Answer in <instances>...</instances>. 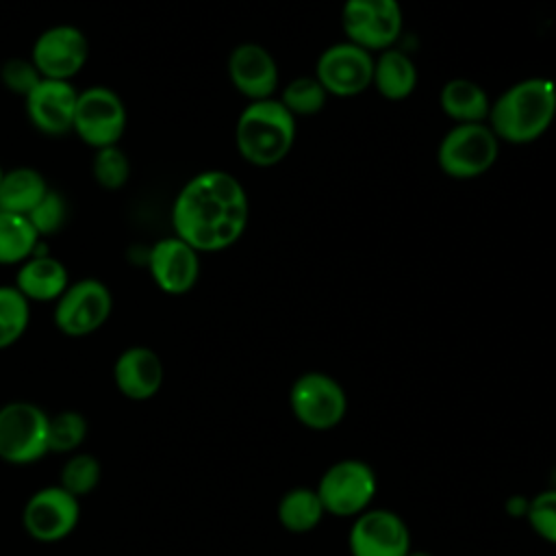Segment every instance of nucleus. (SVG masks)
<instances>
[{"instance_id":"obj_1","label":"nucleus","mask_w":556,"mask_h":556,"mask_svg":"<svg viewBox=\"0 0 556 556\" xmlns=\"http://www.w3.org/2000/svg\"><path fill=\"white\" fill-rule=\"evenodd\" d=\"M250 204L243 185L224 169L189 178L174 198L172 228L198 252L230 248L248 226Z\"/></svg>"},{"instance_id":"obj_2","label":"nucleus","mask_w":556,"mask_h":556,"mask_svg":"<svg viewBox=\"0 0 556 556\" xmlns=\"http://www.w3.org/2000/svg\"><path fill=\"white\" fill-rule=\"evenodd\" d=\"M556 117V83L549 78H523L491 102L489 128L508 143H530L545 135Z\"/></svg>"},{"instance_id":"obj_3","label":"nucleus","mask_w":556,"mask_h":556,"mask_svg":"<svg viewBox=\"0 0 556 556\" xmlns=\"http://www.w3.org/2000/svg\"><path fill=\"white\" fill-rule=\"evenodd\" d=\"M295 141V117L280 100H252L235 126V143L243 161L256 167L280 163Z\"/></svg>"},{"instance_id":"obj_4","label":"nucleus","mask_w":556,"mask_h":556,"mask_svg":"<svg viewBox=\"0 0 556 556\" xmlns=\"http://www.w3.org/2000/svg\"><path fill=\"white\" fill-rule=\"evenodd\" d=\"M50 415L26 400L0 406V458L11 465L41 460L48 452Z\"/></svg>"},{"instance_id":"obj_5","label":"nucleus","mask_w":556,"mask_h":556,"mask_svg":"<svg viewBox=\"0 0 556 556\" xmlns=\"http://www.w3.org/2000/svg\"><path fill=\"white\" fill-rule=\"evenodd\" d=\"M376 471L358 458L332 463L315 486L324 510L337 517H358L365 513L376 497Z\"/></svg>"},{"instance_id":"obj_6","label":"nucleus","mask_w":556,"mask_h":556,"mask_svg":"<svg viewBox=\"0 0 556 556\" xmlns=\"http://www.w3.org/2000/svg\"><path fill=\"white\" fill-rule=\"evenodd\" d=\"M500 154V139L489 124H456L439 143L437 163L452 178H476L489 172Z\"/></svg>"},{"instance_id":"obj_7","label":"nucleus","mask_w":556,"mask_h":556,"mask_svg":"<svg viewBox=\"0 0 556 556\" xmlns=\"http://www.w3.org/2000/svg\"><path fill=\"white\" fill-rule=\"evenodd\" d=\"M126 130V104L117 91L104 85H93L78 91L72 132L93 148L117 146Z\"/></svg>"},{"instance_id":"obj_8","label":"nucleus","mask_w":556,"mask_h":556,"mask_svg":"<svg viewBox=\"0 0 556 556\" xmlns=\"http://www.w3.org/2000/svg\"><path fill=\"white\" fill-rule=\"evenodd\" d=\"M113 311L111 289L98 278H80L67 285L52 311V321L65 337H87L100 330Z\"/></svg>"},{"instance_id":"obj_9","label":"nucleus","mask_w":556,"mask_h":556,"mask_svg":"<svg viewBox=\"0 0 556 556\" xmlns=\"http://www.w3.org/2000/svg\"><path fill=\"white\" fill-rule=\"evenodd\" d=\"M289 406L302 426L311 430H330L345 417L348 397L332 376L306 371L291 384Z\"/></svg>"},{"instance_id":"obj_10","label":"nucleus","mask_w":556,"mask_h":556,"mask_svg":"<svg viewBox=\"0 0 556 556\" xmlns=\"http://www.w3.org/2000/svg\"><path fill=\"white\" fill-rule=\"evenodd\" d=\"M341 26L348 41L382 52L391 48L402 33V9L397 0H345Z\"/></svg>"},{"instance_id":"obj_11","label":"nucleus","mask_w":556,"mask_h":556,"mask_svg":"<svg viewBox=\"0 0 556 556\" xmlns=\"http://www.w3.org/2000/svg\"><path fill=\"white\" fill-rule=\"evenodd\" d=\"M80 519V502L61 484L35 491L22 513L24 530L39 543H59L74 532Z\"/></svg>"},{"instance_id":"obj_12","label":"nucleus","mask_w":556,"mask_h":556,"mask_svg":"<svg viewBox=\"0 0 556 556\" xmlns=\"http://www.w3.org/2000/svg\"><path fill=\"white\" fill-rule=\"evenodd\" d=\"M89 39L74 24H54L39 33L30 61L41 78L70 80L87 65Z\"/></svg>"},{"instance_id":"obj_13","label":"nucleus","mask_w":556,"mask_h":556,"mask_svg":"<svg viewBox=\"0 0 556 556\" xmlns=\"http://www.w3.org/2000/svg\"><path fill=\"white\" fill-rule=\"evenodd\" d=\"M315 78L321 83L328 96L350 98L363 93L374 80V56L369 50L339 41L328 46L315 65Z\"/></svg>"},{"instance_id":"obj_14","label":"nucleus","mask_w":556,"mask_h":556,"mask_svg":"<svg viewBox=\"0 0 556 556\" xmlns=\"http://www.w3.org/2000/svg\"><path fill=\"white\" fill-rule=\"evenodd\" d=\"M348 547L352 556H406L410 552V530L397 513L367 508L352 523Z\"/></svg>"},{"instance_id":"obj_15","label":"nucleus","mask_w":556,"mask_h":556,"mask_svg":"<svg viewBox=\"0 0 556 556\" xmlns=\"http://www.w3.org/2000/svg\"><path fill=\"white\" fill-rule=\"evenodd\" d=\"M148 271L167 295L189 293L200 278V252L180 237H163L148 250Z\"/></svg>"},{"instance_id":"obj_16","label":"nucleus","mask_w":556,"mask_h":556,"mask_svg":"<svg viewBox=\"0 0 556 556\" xmlns=\"http://www.w3.org/2000/svg\"><path fill=\"white\" fill-rule=\"evenodd\" d=\"M78 91L70 80L41 78L24 98L28 122L35 130L48 137L72 132Z\"/></svg>"},{"instance_id":"obj_17","label":"nucleus","mask_w":556,"mask_h":556,"mask_svg":"<svg viewBox=\"0 0 556 556\" xmlns=\"http://www.w3.org/2000/svg\"><path fill=\"white\" fill-rule=\"evenodd\" d=\"M226 70L232 87L250 102L271 98L278 87V65L261 43L245 41L235 46L228 54Z\"/></svg>"},{"instance_id":"obj_18","label":"nucleus","mask_w":556,"mask_h":556,"mask_svg":"<svg viewBox=\"0 0 556 556\" xmlns=\"http://www.w3.org/2000/svg\"><path fill=\"white\" fill-rule=\"evenodd\" d=\"M161 356L146 345H130L113 363V382L117 391L135 402L150 400L163 384Z\"/></svg>"},{"instance_id":"obj_19","label":"nucleus","mask_w":556,"mask_h":556,"mask_svg":"<svg viewBox=\"0 0 556 556\" xmlns=\"http://www.w3.org/2000/svg\"><path fill=\"white\" fill-rule=\"evenodd\" d=\"M13 285L28 302H56L70 285V271L52 254H33L20 263Z\"/></svg>"},{"instance_id":"obj_20","label":"nucleus","mask_w":556,"mask_h":556,"mask_svg":"<svg viewBox=\"0 0 556 556\" xmlns=\"http://www.w3.org/2000/svg\"><path fill=\"white\" fill-rule=\"evenodd\" d=\"M443 113L456 124H480L489 117L491 100L486 91L469 78H452L439 93Z\"/></svg>"},{"instance_id":"obj_21","label":"nucleus","mask_w":556,"mask_h":556,"mask_svg":"<svg viewBox=\"0 0 556 556\" xmlns=\"http://www.w3.org/2000/svg\"><path fill=\"white\" fill-rule=\"evenodd\" d=\"M378 93L391 102L406 100L417 85V70L408 54L395 48H387L374 59V80Z\"/></svg>"},{"instance_id":"obj_22","label":"nucleus","mask_w":556,"mask_h":556,"mask_svg":"<svg viewBox=\"0 0 556 556\" xmlns=\"http://www.w3.org/2000/svg\"><path fill=\"white\" fill-rule=\"evenodd\" d=\"M48 182L35 167H13L0 182V211L28 215L48 193Z\"/></svg>"},{"instance_id":"obj_23","label":"nucleus","mask_w":556,"mask_h":556,"mask_svg":"<svg viewBox=\"0 0 556 556\" xmlns=\"http://www.w3.org/2000/svg\"><path fill=\"white\" fill-rule=\"evenodd\" d=\"M326 510L315 489L293 486L278 502V521L289 532H311L324 519Z\"/></svg>"},{"instance_id":"obj_24","label":"nucleus","mask_w":556,"mask_h":556,"mask_svg":"<svg viewBox=\"0 0 556 556\" xmlns=\"http://www.w3.org/2000/svg\"><path fill=\"white\" fill-rule=\"evenodd\" d=\"M41 237L30 219L20 213L0 211V265H20L35 254Z\"/></svg>"},{"instance_id":"obj_25","label":"nucleus","mask_w":556,"mask_h":556,"mask_svg":"<svg viewBox=\"0 0 556 556\" xmlns=\"http://www.w3.org/2000/svg\"><path fill=\"white\" fill-rule=\"evenodd\" d=\"M30 321V302L15 285H0V350L17 343Z\"/></svg>"},{"instance_id":"obj_26","label":"nucleus","mask_w":556,"mask_h":556,"mask_svg":"<svg viewBox=\"0 0 556 556\" xmlns=\"http://www.w3.org/2000/svg\"><path fill=\"white\" fill-rule=\"evenodd\" d=\"M89 432L87 417L78 410H61L50 415L48 426V452L54 454H70L76 452Z\"/></svg>"},{"instance_id":"obj_27","label":"nucleus","mask_w":556,"mask_h":556,"mask_svg":"<svg viewBox=\"0 0 556 556\" xmlns=\"http://www.w3.org/2000/svg\"><path fill=\"white\" fill-rule=\"evenodd\" d=\"M326 89L315 76H298L282 89L280 102L293 117L317 115L326 104Z\"/></svg>"},{"instance_id":"obj_28","label":"nucleus","mask_w":556,"mask_h":556,"mask_svg":"<svg viewBox=\"0 0 556 556\" xmlns=\"http://www.w3.org/2000/svg\"><path fill=\"white\" fill-rule=\"evenodd\" d=\"M100 478H102L100 460L93 454L74 452L63 463V469H61V476H59V484L65 491H70L74 497L80 500L83 495H89L100 484Z\"/></svg>"},{"instance_id":"obj_29","label":"nucleus","mask_w":556,"mask_h":556,"mask_svg":"<svg viewBox=\"0 0 556 556\" xmlns=\"http://www.w3.org/2000/svg\"><path fill=\"white\" fill-rule=\"evenodd\" d=\"M91 174L93 180L106 189V191H117L122 189L128 178H130V161L126 156V152L119 146H109V148H100L93 154L91 161Z\"/></svg>"},{"instance_id":"obj_30","label":"nucleus","mask_w":556,"mask_h":556,"mask_svg":"<svg viewBox=\"0 0 556 556\" xmlns=\"http://www.w3.org/2000/svg\"><path fill=\"white\" fill-rule=\"evenodd\" d=\"M67 213H70V208H67L65 198L59 191L48 189V193L39 200V204L26 217L30 219V224L39 237H50V235H56L65 226Z\"/></svg>"},{"instance_id":"obj_31","label":"nucleus","mask_w":556,"mask_h":556,"mask_svg":"<svg viewBox=\"0 0 556 556\" xmlns=\"http://www.w3.org/2000/svg\"><path fill=\"white\" fill-rule=\"evenodd\" d=\"M530 528L547 543L556 545V489H545L528 504Z\"/></svg>"},{"instance_id":"obj_32","label":"nucleus","mask_w":556,"mask_h":556,"mask_svg":"<svg viewBox=\"0 0 556 556\" xmlns=\"http://www.w3.org/2000/svg\"><path fill=\"white\" fill-rule=\"evenodd\" d=\"M39 80L41 76L30 59H7L0 67V83L15 96L26 98Z\"/></svg>"},{"instance_id":"obj_33","label":"nucleus","mask_w":556,"mask_h":556,"mask_svg":"<svg viewBox=\"0 0 556 556\" xmlns=\"http://www.w3.org/2000/svg\"><path fill=\"white\" fill-rule=\"evenodd\" d=\"M406 556H434V554H430V552H413V549H410Z\"/></svg>"},{"instance_id":"obj_34","label":"nucleus","mask_w":556,"mask_h":556,"mask_svg":"<svg viewBox=\"0 0 556 556\" xmlns=\"http://www.w3.org/2000/svg\"><path fill=\"white\" fill-rule=\"evenodd\" d=\"M549 489H556V469H554V473H552V486Z\"/></svg>"},{"instance_id":"obj_35","label":"nucleus","mask_w":556,"mask_h":556,"mask_svg":"<svg viewBox=\"0 0 556 556\" xmlns=\"http://www.w3.org/2000/svg\"><path fill=\"white\" fill-rule=\"evenodd\" d=\"M4 172H7V169L0 165V182H2V178H4Z\"/></svg>"}]
</instances>
